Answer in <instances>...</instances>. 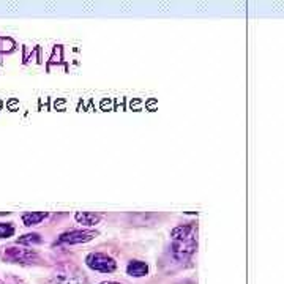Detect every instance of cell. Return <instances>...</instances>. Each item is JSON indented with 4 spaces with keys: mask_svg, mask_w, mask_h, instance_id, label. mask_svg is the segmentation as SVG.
Returning a JSON list of instances; mask_svg holds the SVG:
<instances>
[{
    "mask_svg": "<svg viewBox=\"0 0 284 284\" xmlns=\"http://www.w3.org/2000/svg\"><path fill=\"white\" fill-rule=\"evenodd\" d=\"M101 284H120V282H114V281H105V282H101Z\"/></svg>",
    "mask_w": 284,
    "mask_h": 284,
    "instance_id": "8fae6325",
    "label": "cell"
},
{
    "mask_svg": "<svg viewBox=\"0 0 284 284\" xmlns=\"http://www.w3.org/2000/svg\"><path fill=\"white\" fill-rule=\"evenodd\" d=\"M14 234V228L11 225H5V222H0V238H8Z\"/></svg>",
    "mask_w": 284,
    "mask_h": 284,
    "instance_id": "30bf717a",
    "label": "cell"
},
{
    "mask_svg": "<svg viewBox=\"0 0 284 284\" xmlns=\"http://www.w3.org/2000/svg\"><path fill=\"white\" fill-rule=\"evenodd\" d=\"M196 250V238L194 235H190L184 240H174L172 245V254L178 262L187 260Z\"/></svg>",
    "mask_w": 284,
    "mask_h": 284,
    "instance_id": "7a4b0ae2",
    "label": "cell"
},
{
    "mask_svg": "<svg viewBox=\"0 0 284 284\" xmlns=\"http://www.w3.org/2000/svg\"><path fill=\"white\" fill-rule=\"evenodd\" d=\"M17 243H21V245H38V243H42V237L38 234H26L17 240Z\"/></svg>",
    "mask_w": 284,
    "mask_h": 284,
    "instance_id": "9c48e42d",
    "label": "cell"
},
{
    "mask_svg": "<svg viewBox=\"0 0 284 284\" xmlns=\"http://www.w3.org/2000/svg\"><path fill=\"white\" fill-rule=\"evenodd\" d=\"M191 231H193L191 226H178V228H175L171 232V237L174 240H184V238H187V237L191 235Z\"/></svg>",
    "mask_w": 284,
    "mask_h": 284,
    "instance_id": "ba28073f",
    "label": "cell"
},
{
    "mask_svg": "<svg viewBox=\"0 0 284 284\" xmlns=\"http://www.w3.org/2000/svg\"><path fill=\"white\" fill-rule=\"evenodd\" d=\"M86 262L92 270H96V272H101V273H111L117 267L115 260L112 257H109L108 254H103V253L89 254Z\"/></svg>",
    "mask_w": 284,
    "mask_h": 284,
    "instance_id": "6da1fadb",
    "label": "cell"
},
{
    "mask_svg": "<svg viewBox=\"0 0 284 284\" xmlns=\"http://www.w3.org/2000/svg\"><path fill=\"white\" fill-rule=\"evenodd\" d=\"M96 237V232L93 231H70L58 237L60 243H70V245H77V243H84Z\"/></svg>",
    "mask_w": 284,
    "mask_h": 284,
    "instance_id": "3957f363",
    "label": "cell"
},
{
    "mask_svg": "<svg viewBox=\"0 0 284 284\" xmlns=\"http://www.w3.org/2000/svg\"><path fill=\"white\" fill-rule=\"evenodd\" d=\"M74 218H76V221L79 222V225H86V226H95L101 219L99 215L92 213V212H76Z\"/></svg>",
    "mask_w": 284,
    "mask_h": 284,
    "instance_id": "8992f818",
    "label": "cell"
},
{
    "mask_svg": "<svg viewBox=\"0 0 284 284\" xmlns=\"http://www.w3.org/2000/svg\"><path fill=\"white\" fill-rule=\"evenodd\" d=\"M48 216L46 212H27L23 215V222H24V226L30 228V226H36L39 225L45 218Z\"/></svg>",
    "mask_w": 284,
    "mask_h": 284,
    "instance_id": "52a82bcc",
    "label": "cell"
},
{
    "mask_svg": "<svg viewBox=\"0 0 284 284\" xmlns=\"http://www.w3.org/2000/svg\"><path fill=\"white\" fill-rule=\"evenodd\" d=\"M7 259L14 260V262H32L36 259V253L30 251V250H23V248H7L5 251Z\"/></svg>",
    "mask_w": 284,
    "mask_h": 284,
    "instance_id": "277c9868",
    "label": "cell"
},
{
    "mask_svg": "<svg viewBox=\"0 0 284 284\" xmlns=\"http://www.w3.org/2000/svg\"><path fill=\"white\" fill-rule=\"evenodd\" d=\"M127 273L130 276H146L149 273V266L146 262H140V260H131L128 263V267H127Z\"/></svg>",
    "mask_w": 284,
    "mask_h": 284,
    "instance_id": "5b68a950",
    "label": "cell"
}]
</instances>
